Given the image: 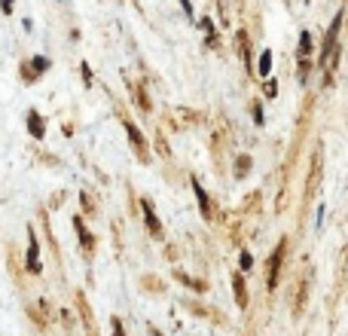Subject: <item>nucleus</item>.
Returning <instances> with one entry per match:
<instances>
[{"instance_id": "12", "label": "nucleus", "mask_w": 348, "mask_h": 336, "mask_svg": "<svg viewBox=\"0 0 348 336\" xmlns=\"http://www.w3.org/2000/svg\"><path fill=\"white\" fill-rule=\"evenodd\" d=\"M177 278H180L183 285H190L193 291H205V281H196V278H190V275H183V272H177Z\"/></svg>"}, {"instance_id": "19", "label": "nucleus", "mask_w": 348, "mask_h": 336, "mask_svg": "<svg viewBox=\"0 0 348 336\" xmlns=\"http://www.w3.org/2000/svg\"><path fill=\"white\" fill-rule=\"evenodd\" d=\"M254 119H257V122H263V110H260V104H254Z\"/></svg>"}, {"instance_id": "8", "label": "nucleus", "mask_w": 348, "mask_h": 336, "mask_svg": "<svg viewBox=\"0 0 348 336\" xmlns=\"http://www.w3.org/2000/svg\"><path fill=\"white\" fill-rule=\"evenodd\" d=\"M193 190H196V196H199V205H202V217H205V220H211L214 214H211V202H208V193L202 190V184H199V180H193Z\"/></svg>"}, {"instance_id": "9", "label": "nucleus", "mask_w": 348, "mask_h": 336, "mask_svg": "<svg viewBox=\"0 0 348 336\" xmlns=\"http://www.w3.org/2000/svg\"><path fill=\"white\" fill-rule=\"evenodd\" d=\"M73 226H76V232H79V245H83V251L89 254V251H95V239L86 232V226H83V220L79 217H73Z\"/></svg>"}, {"instance_id": "16", "label": "nucleus", "mask_w": 348, "mask_h": 336, "mask_svg": "<svg viewBox=\"0 0 348 336\" xmlns=\"http://www.w3.org/2000/svg\"><path fill=\"white\" fill-rule=\"evenodd\" d=\"M110 324H113V336H125L122 333V321H119V318H113Z\"/></svg>"}, {"instance_id": "10", "label": "nucleus", "mask_w": 348, "mask_h": 336, "mask_svg": "<svg viewBox=\"0 0 348 336\" xmlns=\"http://www.w3.org/2000/svg\"><path fill=\"white\" fill-rule=\"evenodd\" d=\"M257 70H260V76H269V70H272V52H269V49L260 55V67H257Z\"/></svg>"}, {"instance_id": "11", "label": "nucleus", "mask_w": 348, "mask_h": 336, "mask_svg": "<svg viewBox=\"0 0 348 336\" xmlns=\"http://www.w3.org/2000/svg\"><path fill=\"white\" fill-rule=\"evenodd\" d=\"M309 49H312V37H309V31H303V37H300V55L306 58Z\"/></svg>"}, {"instance_id": "17", "label": "nucleus", "mask_w": 348, "mask_h": 336, "mask_svg": "<svg viewBox=\"0 0 348 336\" xmlns=\"http://www.w3.org/2000/svg\"><path fill=\"white\" fill-rule=\"evenodd\" d=\"M266 95H269V98H275V95H278V86H275V83H269V86H266Z\"/></svg>"}, {"instance_id": "6", "label": "nucleus", "mask_w": 348, "mask_h": 336, "mask_svg": "<svg viewBox=\"0 0 348 336\" xmlns=\"http://www.w3.org/2000/svg\"><path fill=\"white\" fill-rule=\"evenodd\" d=\"M141 208H144V220H147V229L159 239L162 236V226H159V220H156V214H153V205H150V199H144L141 202Z\"/></svg>"}, {"instance_id": "3", "label": "nucleus", "mask_w": 348, "mask_h": 336, "mask_svg": "<svg viewBox=\"0 0 348 336\" xmlns=\"http://www.w3.org/2000/svg\"><path fill=\"white\" fill-rule=\"evenodd\" d=\"M28 272H40V242L34 229H28Z\"/></svg>"}, {"instance_id": "15", "label": "nucleus", "mask_w": 348, "mask_h": 336, "mask_svg": "<svg viewBox=\"0 0 348 336\" xmlns=\"http://www.w3.org/2000/svg\"><path fill=\"white\" fill-rule=\"evenodd\" d=\"M254 266V260H251V254L248 251H242V269H251Z\"/></svg>"}, {"instance_id": "1", "label": "nucleus", "mask_w": 348, "mask_h": 336, "mask_svg": "<svg viewBox=\"0 0 348 336\" xmlns=\"http://www.w3.org/2000/svg\"><path fill=\"white\" fill-rule=\"evenodd\" d=\"M339 28H342V12H336L327 37H324V49H321V67H333V52H336V37H339Z\"/></svg>"}, {"instance_id": "4", "label": "nucleus", "mask_w": 348, "mask_h": 336, "mask_svg": "<svg viewBox=\"0 0 348 336\" xmlns=\"http://www.w3.org/2000/svg\"><path fill=\"white\" fill-rule=\"evenodd\" d=\"M125 132H128V138H131V147H135V153H138L141 159H147V141H144V135L138 132V125L125 122Z\"/></svg>"}, {"instance_id": "13", "label": "nucleus", "mask_w": 348, "mask_h": 336, "mask_svg": "<svg viewBox=\"0 0 348 336\" xmlns=\"http://www.w3.org/2000/svg\"><path fill=\"white\" fill-rule=\"evenodd\" d=\"M248 168H251V159H248V156H242V159H238V165H235V174H238V177H245V174H248Z\"/></svg>"}, {"instance_id": "7", "label": "nucleus", "mask_w": 348, "mask_h": 336, "mask_svg": "<svg viewBox=\"0 0 348 336\" xmlns=\"http://www.w3.org/2000/svg\"><path fill=\"white\" fill-rule=\"evenodd\" d=\"M232 294H235V303H238V309H248V288H245V278L235 272L232 275Z\"/></svg>"}, {"instance_id": "14", "label": "nucleus", "mask_w": 348, "mask_h": 336, "mask_svg": "<svg viewBox=\"0 0 348 336\" xmlns=\"http://www.w3.org/2000/svg\"><path fill=\"white\" fill-rule=\"evenodd\" d=\"M31 64H34L37 70H46V67H49V58H43V55H37V58H34Z\"/></svg>"}, {"instance_id": "18", "label": "nucleus", "mask_w": 348, "mask_h": 336, "mask_svg": "<svg viewBox=\"0 0 348 336\" xmlns=\"http://www.w3.org/2000/svg\"><path fill=\"white\" fill-rule=\"evenodd\" d=\"M0 9H3V12L9 15V12H12V0H0Z\"/></svg>"}, {"instance_id": "2", "label": "nucleus", "mask_w": 348, "mask_h": 336, "mask_svg": "<svg viewBox=\"0 0 348 336\" xmlns=\"http://www.w3.org/2000/svg\"><path fill=\"white\" fill-rule=\"evenodd\" d=\"M281 257H284V242L272 251V257H269V291H275L278 288V272H281Z\"/></svg>"}, {"instance_id": "5", "label": "nucleus", "mask_w": 348, "mask_h": 336, "mask_svg": "<svg viewBox=\"0 0 348 336\" xmlns=\"http://www.w3.org/2000/svg\"><path fill=\"white\" fill-rule=\"evenodd\" d=\"M28 132H31V138H43L46 135V122H43V116L37 110H28Z\"/></svg>"}]
</instances>
